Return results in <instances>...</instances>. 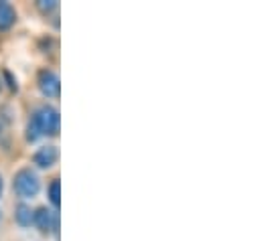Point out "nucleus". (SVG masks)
<instances>
[{
  "label": "nucleus",
  "instance_id": "obj_1",
  "mask_svg": "<svg viewBox=\"0 0 262 241\" xmlns=\"http://www.w3.org/2000/svg\"><path fill=\"white\" fill-rule=\"evenodd\" d=\"M33 124L39 130V134H47V136H57L59 132V112L51 106H41L35 116H33Z\"/></svg>",
  "mask_w": 262,
  "mask_h": 241
},
{
  "label": "nucleus",
  "instance_id": "obj_2",
  "mask_svg": "<svg viewBox=\"0 0 262 241\" xmlns=\"http://www.w3.org/2000/svg\"><path fill=\"white\" fill-rule=\"evenodd\" d=\"M12 184H14L16 195L23 197V199L35 197V195L39 192V179H37V175H35L31 168H23V171H18V173L14 175Z\"/></svg>",
  "mask_w": 262,
  "mask_h": 241
},
{
  "label": "nucleus",
  "instance_id": "obj_3",
  "mask_svg": "<svg viewBox=\"0 0 262 241\" xmlns=\"http://www.w3.org/2000/svg\"><path fill=\"white\" fill-rule=\"evenodd\" d=\"M37 83H39V89L43 95L47 98H57L59 91H61V83H59V77L51 71V69H41L39 75H37Z\"/></svg>",
  "mask_w": 262,
  "mask_h": 241
},
{
  "label": "nucleus",
  "instance_id": "obj_4",
  "mask_svg": "<svg viewBox=\"0 0 262 241\" xmlns=\"http://www.w3.org/2000/svg\"><path fill=\"white\" fill-rule=\"evenodd\" d=\"M33 221H35V225H37L43 233H49L51 229H57V217H55L47 207L37 209L35 215H33Z\"/></svg>",
  "mask_w": 262,
  "mask_h": 241
},
{
  "label": "nucleus",
  "instance_id": "obj_5",
  "mask_svg": "<svg viewBox=\"0 0 262 241\" xmlns=\"http://www.w3.org/2000/svg\"><path fill=\"white\" fill-rule=\"evenodd\" d=\"M33 160H35L37 166L49 168V166H53L55 160H57V148H55V146H43V148H39V150L35 152Z\"/></svg>",
  "mask_w": 262,
  "mask_h": 241
},
{
  "label": "nucleus",
  "instance_id": "obj_6",
  "mask_svg": "<svg viewBox=\"0 0 262 241\" xmlns=\"http://www.w3.org/2000/svg\"><path fill=\"white\" fill-rule=\"evenodd\" d=\"M14 20H16L14 8H12L8 2H2V0H0V31L10 29V27L14 25Z\"/></svg>",
  "mask_w": 262,
  "mask_h": 241
},
{
  "label": "nucleus",
  "instance_id": "obj_7",
  "mask_svg": "<svg viewBox=\"0 0 262 241\" xmlns=\"http://www.w3.org/2000/svg\"><path fill=\"white\" fill-rule=\"evenodd\" d=\"M14 219H16V223L23 225V227L31 225V221H33V211H31V207H27V205H18L16 211H14Z\"/></svg>",
  "mask_w": 262,
  "mask_h": 241
},
{
  "label": "nucleus",
  "instance_id": "obj_8",
  "mask_svg": "<svg viewBox=\"0 0 262 241\" xmlns=\"http://www.w3.org/2000/svg\"><path fill=\"white\" fill-rule=\"evenodd\" d=\"M49 201L55 207H59V203H61V182L57 181V179L49 184Z\"/></svg>",
  "mask_w": 262,
  "mask_h": 241
},
{
  "label": "nucleus",
  "instance_id": "obj_9",
  "mask_svg": "<svg viewBox=\"0 0 262 241\" xmlns=\"http://www.w3.org/2000/svg\"><path fill=\"white\" fill-rule=\"evenodd\" d=\"M37 6H39V10H41L43 14H49V12L57 10V2H55V0H39Z\"/></svg>",
  "mask_w": 262,
  "mask_h": 241
},
{
  "label": "nucleus",
  "instance_id": "obj_10",
  "mask_svg": "<svg viewBox=\"0 0 262 241\" xmlns=\"http://www.w3.org/2000/svg\"><path fill=\"white\" fill-rule=\"evenodd\" d=\"M2 130H4V126H2V122H0V134H2Z\"/></svg>",
  "mask_w": 262,
  "mask_h": 241
},
{
  "label": "nucleus",
  "instance_id": "obj_11",
  "mask_svg": "<svg viewBox=\"0 0 262 241\" xmlns=\"http://www.w3.org/2000/svg\"><path fill=\"white\" fill-rule=\"evenodd\" d=\"M0 192H2V179H0Z\"/></svg>",
  "mask_w": 262,
  "mask_h": 241
},
{
  "label": "nucleus",
  "instance_id": "obj_12",
  "mask_svg": "<svg viewBox=\"0 0 262 241\" xmlns=\"http://www.w3.org/2000/svg\"><path fill=\"white\" fill-rule=\"evenodd\" d=\"M0 217H2V215H0Z\"/></svg>",
  "mask_w": 262,
  "mask_h": 241
}]
</instances>
